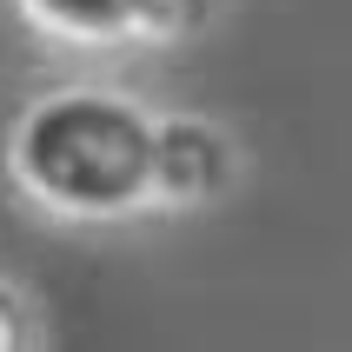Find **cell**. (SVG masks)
I'll use <instances>...</instances> for the list:
<instances>
[{
  "label": "cell",
  "instance_id": "6da1fadb",
  "mask_svg": "<svg viewBox=\"0 0 352 352\" xmlns=\"http://www.w3.org/2000/svg\"><path fill=\"white\" fill-rule=\"evenodd\" d=\"M14 173L60 213H126L153 193V120L100 87L47 94L14 133Z\"/></svg>",
  "mask_w": 352,
  "mask_h": 352
},
{
  "label": "cell",
  "instance_id": "7a4b0ae2",
  "mask_svg": "<svg viewBox=\"0 0 352 352\" xmlns=\"http://www.w3.org/2000/svg\"><path fill=\"white\" fill-rule=\"evenodd\" d=\"M219 179H226V140L206 120H166V126H153V193L206 199Z\"/></svg>",
  "mask_w": 352,
  "mask_h": 352
},
{
  "label": "cell",
  "instance_id": "3957f363",
  "mask_svg": "<svg viewBox=\"0 0 352 352\" xmlns=\"http://www.w3.org/2000/svg\"><path fill=\"white\" fill-rule=\"evenodd\" d=\"M40 27H54L67 40H120V34H140V0H20Z\"/></svg>",
  "mask_w": 352,
  "mask_h": 352
},
{
  "label": "cell",
  "instance_id": "277c9868",
  "mask_svg": "<svg viewBox=\"0 0 352 352\" xmlns=\"http://www.w3.org/2000/svg\"><path fill=\"white\" fill-rule=\"evenodd\" d=\"M206 20V0H140V34L146 40H186Z\"/></svg>",
  "mask_w": 352,
  "mask_h": 352
},
{
  "label": "cell",
  "instance_id": "5b68a950",
  "mask_svg": "<svg viewBox=\"0 0 352 352\" xmlns=\"http://www.w3.org/2000/svg\"><path fill=\"white\" fill-rule=\"evenodd\" d=\"M0 352H34V326L14 286H0Z\"/></svg>",
  "mask_w": 352,
  "mask_h": 352
}]
</instances>
